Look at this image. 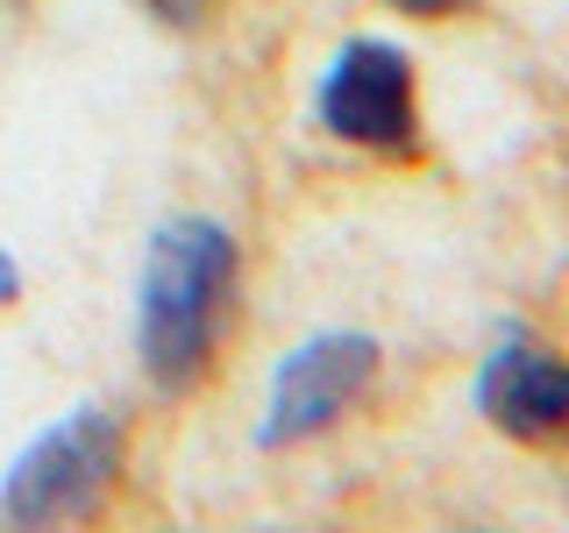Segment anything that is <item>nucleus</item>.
<instances>
[{
	"label": "nucleus",
	"instance_id": "f03ea898",
	"mask_svg": "<svg viewBox=\"0 0 569 533\" xmlns=\"http://www.w3.org/2000/svg\"><path fill=\"white\" fill-rule=\"evenodd\" d=\"M121 462V434L107 413H71L58 420L36 449L8 470V491H0V512L14 526H50V520H79V512L100 505L107 476Z\"/></svg>",
	"mask_w": 569,
	"mask_h": 533
},
{
	"label": "nucleus",
	"instance_id": "20e7f679",
	"mask_svg": "<svg viewBox=\"0 0 569 533\" xmlns=\"http://www.w3.org/2000/svg\"><path fill=\"white\" fill-rule=\"evenodd\" d=\"M370 370H378V342H370V334H313V342H299L278 363V378H271L263 441L284 449V441L320 434V426L370 384Z\"/></svg>",
	"mask_w": 569,
	"mask_h": 533
},
{
	"label": "nucleus",
	"instance_id": "0eeeda50",
	"mask_svg": "<svg viewBox=\"0 0 569 533\" xmlns=\"http://www.w3.org/2000/svg\"><path fill=\"white\" fill-rule=\"evenodd\" d=\"M157 14H164V22H192V14H200V0H150Z\"/></svg>",
	"mask_w": 569,
	"mask_h": 533
},
{
	"label": "nucleus",
	"instance_id": "6e6552de",
	"mask_svg": "<svg viewBox=\"0 0 569 533\" xmlns=\"http://www.w3.org/2000/svg\"><path fill=\"white\" fill-rule=\"evenodd\" d=\"M399 8H420V14H435V8H456V0H399Z\"/></svg>",
	"mask_w": 569,
	"mask_h": 533
},
{
	"label": "nucleus",
	"instance_id": "423d86ee",
	"mask_svg": "<svg viewBox=\"0 0 569 533\" xmlns=\"http://www.w3.org/2000/svg\"><path fill=\"white\" fill-rule=\"evenodd\" d=\"M14 292H22V271H14V257H8V249H0V306H8Z\"/></svg>",
	"mask_w": 569,
	"mask_h": 533
},
{
	"label": "nucleus",
	"instance_id": "f257e3e1",
	"mask_svg": "<svg viewBox=\"0 0 569 533\" xmlns=\"http://www.w3.org/2000/svg\"><path fill=\"white\" fill-rule=\"evenodd\" d=\"M236 278V242L213 221H164L150 235V263H142V306H136V342L142 370L164 391H186L207 363L213 313Z\"/></svg>",
	"mask_w": 569,
	"mask_h": 533
},
{
	"label": "nucleus",
	"instance_id": "7ed1b4c3",
	"mask_svg": "<svg viewBox=\"0 0 569 533\" xmlns=\"http://www.w3.org/2000/svg\"><path fill=\"white\" fill-rule=\"evenodd\" d=\"M320 129L370 150H406L413 142V64L399 43H349L320 79Z\"/></svg>",
	"mask_w": 569,
	"mask_h": 533
},
{
	"label": "nucleus",
	"instance_id": "39448f33",
	"mask_svg": "<svg viewBox=\"0 0 569 533\" xmlns=\"http://www.w3.org/2000/svg\"><path fill=\"white\" fill-rule=\"evenodd\" d=\"M477 405H485L506 434H527V441L556 434V426H569V363L556 349L512 334L485 363V378H477Z\"/></svg>",
	"mask_w": 569,
	"mask_h": 533
}]
</instances>
